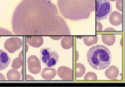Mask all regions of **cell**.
Listing matches in <instances>:
<instances>
[{"label": "cell", "mask_w": 125, "mask_h": 87, "mask_svg": "<svg viewBox=\"0 0 125 87\" xmlns=\"http://www.w3.org/2000/svg\"><path fill=\"white\" fill-rule=\"evenodd\" d=\"M105 74L108 79H115L118 77L119 74V71L116 66H111L106 70Z\"/></svg>", "instance_id": "4fadbf2b"}, {"label": "cell", "mask_w": 125, "mask_h": 87, "mask_svg": "<svg viewBox=\"0 0 125 87\" xmlns=\"http://www.w3.org/2000/svg\"><path fill=\"white\" fill-rule=\"evenodd\" d=\"M57 73L62 80L72 81L73 80V71L69 67L65 66L59 67L58 69Z\"/></svg>", "instance_id": "ba28073f"}, {"label": "cell", "mask_w": 125, "mask_h": 87, "mask_svg": "<svg viewBox=\"0 0 125 87\" xmlns=\"http://www.w3.org/2000/svg\"><path fill=\"white\" fill-rule=\"evenodd\" d=\"M40 59L47 67L53 68L56 66L59 60V55L54 50L45 47L40 51Z\"/></svg>", "instance_id": "277c9868"}, {"label": "cell", "mask_w": 125, "mask_h": 87, "mask_svg": "<svg viewBox=\"0 0 125 87\" xmlns=\"http://www.w3.org/2000/svg\"><path fill=\"white\" fill-rule=\"evenodd\" d=\"M84 80L85 81H96L97 80V75L92 72H89L87 73L84 77Z\"/></svg>", "instance_id": "ffe728a7"}, {"label": "cell", "mask_w": 125, "mask_h": 87, "mask_svg": "<svg viewBox=\"0 0 125 87\" xmlns=\"http://www.w3.org/2000/svg\"><path fill=\"white\" fill-rule=\"evenodd\" d=\"M112 6L109 0H96V19L98 21L106 19L111 12Z\"/></svg>", "instance_id": "5b68a950"}, {"label": "cell", "mask_w": 125, "mask_h": 87, "mask_svg": "<svg viewBox=\"0 0 125 87\" xmlns=\"http://www.w3.org/2000/svg\"><path fill=\"white\" fill-rule=\"evenodd\" d=\"M28 69L33 74H39L41 70V63L38 57L35 55L30 56L28 59Z\"/></svg>", "instance_id": "52a82bcc"}, {"label": "cell", "mask_w": 125, "mask_h": 87, "mask_svg": "<svg viewBox=\"0 0 125 87\" xmlns=\"http://www.w3.org/2000/svg\"><path fill=\"white\" fill-rule=\"evenodd\" d=\"M96 0H58L60 11L65 18L73 21L88 18L95 10Z\"/></svg>", "instance_id": "7a4b0ae2"}, {"label": "cell", "mask_w": 125, "mask_h": 87, "mask_svg": "<svg viewBox=\"0 0 125 87\" xmlns=\"http://www.w3.org/2000/svg\"><path fill=\"white\" fill-rule=\"evenodd\" d=\"M6 78L4 76V75L0 73V80H5Z\"/></svg>", "instance_id": "484cf974"}, {"label": "cell", "mask_w": 125, "mask_h": 87, "mask_svg": "<svg viewBox=\"0 0 125 87\" xmlns=\"http://www.w3.org/2000/svg\"><path fill=\"white\" fill-rule=\"evenodd\" d=\"M12 35V34L7 30L0 28V37H1V35Z\"/></svg>", "instance_id": "44dd1931"}, {"label": "cell", "mask_w": 125, "mask_h": 87, "mask_svg": "<svg viewBox=\"0 0 125 87\" xmlns=\"http://www.w3.org/2000/svg\"><path fill=\"white\" fill-rule=\"evenodd\" d=\"M26 80H34V78L32 77V76H31L29 75H27L26 76Z\"/></svg>", "instance_id": "d4e9b609"}, {"label": "cell", "mask_w": 125, "mask_h": 87, "mask_svg": "<svg viewBox=\"0 0 125 87\" xmlns=\"http://www.w3.org/2000/svg\"><path fill=\"white\" fill-rule=\"evenodd\" d=\"M87 58L89 65L93 69L101 70L109 67L112 61V55L107 47L97 45L88 50Z\"/></svg>", "instance_id": "3957f363"}, {"label": "cell", "mask_w": 125, "mask_h": 87, "mask_svg": "<svg viewBox=\"0 0 125 87\" xmlns=\"http://www.w3.org/2000/svg\"><path fill=\"white\" fill-rule=\"evenodd\" d=\"M7 75L9 80H20L21 78L20 72L15 69L10 70Z\"/></svg>", "instance_id": "2e32d148"}, {"label": "cell", "mask_w": 125, "mask_h": 87, "mask_svg": "<svg viewBox=\"0 0 125 87\" xmlns=\"http://www.w3.org/2000/svg\"><path fill=\"white\" fill-rule=\"evenodd\" d=\"M110 23L115 26H118L122 23V16L118 12L115 11L112 12L109 17Z\"/></svg>", "instance_id": "8fae6325"}, {"label": "cell", "mask_w": 125, "mask_h": 87, "mask_svg": "<svg viewBox=\"0 0 125 87\" xmlns=\"http://www.w3.org/2000/svg\"><path fill=\"white\" fill-rule=\"evenodd\" d=\"M102 40L104 44L108 46L113 45L116 41V35L114 34H103Z\"/></svg>", "instance_id": "5bb4252c"}, {"label": "cell", "mask_w": 125, "mask_h": 87, "mask_svg": "<svg viewBox=\"0 0 125 87\" xmlns=\"http://www.w3.org/2000/svg\"><path fill=\"white\" fill-rule=\"evenodd\" d=\"M84 42L86 45L90 46L97 43L98 40V37L95 36H86L84 37Z\"/></svg>", "instance_id": "ac0fdd59"}, {"label": "cell", "mask_w": 125, "mask_h": 87, "mask_svg": "<svg viewBox=\"0 0 125 87\" xmlns=\"http://www.w3.org/2000/svg\"><path fill=\"white\" fill-rule=\"evenodd\" d=\"M57 71L54 68L50 67L46 68L41 73V76L42 78L47 80H50L53 79L56 77Z\"/></svg>", "instance_id": "7c38bea8"}, {"label": "cell", "mask_w": 125, "mask_h": 87, "mask_svg": "<svg viewBox=\"0 0 125 87\" xmlns=\"http://www.w3.org/2000/svg\"><path fill=\"white\" fill-rule=\"evenodd\" d=\"M11 58L8 53L3 50L0 49V71L6 69L11 62Z\"/></svg>", "instance_id": "9c48e42d"}, {"label": "cell", "mask_w": 125, "mask_h": 87, "mask_svg": "<svg viewBox=\"0 0 125 87\" xmlns=\"http://www.w3.org/2000/svg\"><path fill=\"white\" fill-rule=\"evenodd\" d=\"M61 45L64 49H70L73 45V37L72 36H69L67 35L64 36L62 39Z\"/></svg>", "instance_id": "9a60e30c"}, {"label": "cell", "mask_w": 125, "mask_h": 87, "mask_svg": "<svg viewBox=\"0 0 125 87\" xmlns=\"http://www.w3.org/2000/svg\"><path fill=\"white\" fill-rule=\"evenodd\" d=\"M50 37L51 38L53 39V40H58L62 37V36H51Z\"/></svg>", "instance_id": "cb8c5ba5"}, {"label": "cell", "mask_w": 125, "mask_h": 87, "mask_svg": "<svg viewBox=\"0 0 125 87\" xmlns=\"http://www.w3.org/2000/svg\"><path fill=\"white\" fill-rule=\"evenodd\" d=\"M76 74L77 78H81L84 75L86 71V68L84 65L81 63H77L76 65Z\"/></svg>", "instance_id": "e0dca14e"}, {"label": "cell", "mask_w": 125, "mask_h": 87, "mask_svg": "<svg viewBox=\"0 0 125 87\" xmlns=\"http://www.w3.org/2000/svg\"><path fill=\"white\" fill-rule=\"evenodd\" d=\"M15 35L26 36H67L70 30L60 16L57 7L50 0H23L13 14Z\"/></svg>", "instance_id": "6da1fadb"}, {"label": "cell", "mask_w": 125, "mask_h": 87, "mask_svg": "<svg viewBox=\"0 0 125 87\" xmlns=\"http://www.w3.org/2000/svg\"><path fill=\"white\" fill-rule=\"evenodd\" d=\"M22 51H21V53L19 54V57L13 60L12 67L14 69H18L22 66L23 61L22 59Z\"/></svg>", "instance_id": "d6986e66"}, {"label": "cell", "mask_w": 125, "mask_h": 87, "mask_svg": "<svg viewBox=\"0 0 125 87\" xmlns=\"http://www.w3.org/2000/svg\"><path fill=\"white\" fill-rule=\"evenodd\" d=\"M97 31L102 30V25L100 23L97 22Z\"/></svg>", "instance_id": "603a6c76"}, {"label": "cell", "mask_w": 125, "mask_h": 87, "mask_svg": "<svg viewBox=\"0 0 125 87\" xmlns=\"http://www.w3.org/2000/svg\"><path fill=\"white\" fill-rule=\"evenodd\" d=\"M107 30H115V29H113V28H112V27H111H111H109V28H106V29H105V31H107Z\"/></svg>", "instance_id": "4316f807"}, {"label": "cell", "mask_w": 125, "mask_h": 87, "mask_svg": "<svg viewBox=\"0 0 125 87\" xmlns=\"http://www.w3.org/2000/svg\"><path fill=\"white\" fill-rule=\"evenodd\" d=\"M116 7L117 9L120 10L122 11V0H118L116 3Z\"/></svg>", "instance_id": "7402d4cb"}, {"label": "cell", "mask_w": 125, "mask_h": 87, "mask_svg": "<svg viewBox=\"0 0 125 87\" xmlns=\"http://www.w3.org/2000/svg\"><path fill=\"white\" fill-rule=\"evenodd\" d=\"M26 41L30 46L38 48L43 45L44 39L41 36H31L26 38Z\"/></svg>", "instance_id": "30bf717a"}, {"label": "cell", "mask_w": 125, "mask_h": 87, "mask_svg": "<svg viewBox=\"0 0 125 87\" xmlns=\"http://www.w3.org/2000/svg\"><path fill=\"white\" fill-rule=\"evenodd\" d=\"M22 46V40L18 37H11L7 39L4 44L5 48L10 53H13Z\"/></svg>", "instance_id": "8992f818"}, {"label": "cell", "mask_w": 125, "mask_h": 87, "mask_svg": "<svg viewBox=\"0 0 125 87\" xmlns=\"http://www.w3.org/2000/svg\"><path fill=\"white\" fill-rule=\"evenodd\" d=\"M109 1H110L111 2H115V1H117V0H109Z\"/></svg>", "instance_id": "83f0119b"}]
</instances>
